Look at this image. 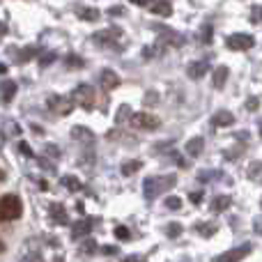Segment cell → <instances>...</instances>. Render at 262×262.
Returning <instances> with one entry per match:
<instances>
[{
	"label": "cell",
	"instance_id": "29",
	"mask_svg": "<svg viewBox=\"0 0 262 262\" xmlns=\"http://www.w3.org/2000/svg\"><path fill=\"white\" fill-rule=\"evenodd\" d=\"M163 205H166L168 209H182V200L177 198V195H168V198L163 200Z\"/></svg>",
	"mask_w": 262,
	"mask_h": 262
},
{
	"label": "cell",
	"instance_id": "21",
	"mask_svg": "<svg viewBox=\"0 0 262 262\" xmlns=\"http://www.w3.org/2000/svg\"><path fill=\"white\" fill-rule=\"evenodd\" d=\"M72 138L81 140V143H92V140H95V134H92L90 129H85V127H74L72 129Z\"/></svg>",
	"mask_w": 262,
	"mask_h": 262
},
{
	"label": "cell",
	"instance_id": "13",
	"mask_svg": "<svg viewBox=\"0 0 262 262\" xmlns=\"http://www.w3.org/2000/svg\"><path fill=\"white\" fill-rule=\"evenodd\" d=\"M16 83L14 81H3L0 83V101H3V104H9V101L14 99V95H16Z\"/></svg>",
	"mask_w": 262,
	"mask_h": 262
},
{
	"label": "cell",
	"instance_id": "22",
	"mask_svg": "<svg viewBox=\"0 0 262 262\" xmlns=\"http://www.w3.org/2000/svg\"><path fill=\"white\" fill-rule=\"evenodd\" d=\"M140 168H143V161H138V159H129V161L122 163V168H120V170H122L124 177H129V175H136Z\"/></svg>",
	"mask_w": 262,
	"mask_h": 262
},
{
	"label": "cell",
	"instance_id": "28",
	"mask_svg": "<svg viewBox=\"0 0 262 262\" xmlns=\"http://www.w3.org/2000/svg\"><path fill=\"white\" fill-rule=\"evenodd\" d=\"M219 175H223L221 170H203L200 172V182H212V180H219Z\"/></svg>",
	"mask_w": 262,
	"mask_h": 262
},
{
	"label": "cell",
	"instance_id": "8",
	"mask_svg": "<svg viewBox=\"0 0 262 262\" xmlns=\"http://www.w3.org/2000/svg\"><path fill=\"white\" fill-rule=\"evenodd\" d=\"M46 106H49V111H53V113H58V115H67V113H72V108H74L69 97H60V95L49 97Z\"/></svg>",
	"mask_w": 262,
	"mask_h": 262
},
{
	"label": "cell",
	"instance_id": "26",
	"mask_svg": "<svg viewBox=\"0 0 262 262\" xmlns=\"http://www.w3.org/2000/svg\"><path fill=\"white\" fill-rule=\"evenodd\" d=\"M182 230H184V228H182V223H177V221H172V223H168V226H166V235L170 237V239L180 237V235H182Z\"/></svg>",
	"mask_w": 262,
	"mask_h": 262
},
{
	"label": "cell",
	"instance_id": "15",
	"mask_svg": "<svg viewBox=\"0 0 262 262\" xmlns=\"http://www.w3.org/2000/svg\"><path fill=\"white\" fill-rule=\"evenodd\" d=\"M49 212H51V219H53L55 223H60V226H64V223L69 221L67 212H64V205L53 203V205H51V207H49Z\"/></svg>",
	"mask_w": 262,
	"mask_h": 262
},
{
	"label": "cell",
	"instance_id": "3",
	"mask_svg": "<svg viewBox=\"0 0 262 262\" xmlns=\"http://www.w3.org/2000/svg\"><path fill=\"white\" fill-rule=\"evenodd\" d=\"M72 101H76V104L83 106V108H90L92 101H95V90H92V85H88V83L76 85L72 92Z\"/></svg>",
	"mask_w": 262,
	"mask_h": 262
},
{
	"label": "cell",
	"instance_id": "38",
	"mask_svg": "<svg viewBox=\"0 0 262 262\" xmlns=\"http://www.w3.org/2000/svg\"><path fill=\"white\" fill-rule=\"evenodd\" d=\"M145 104H147V106L157 104V92H147V97H145Z\"/></svg>",
	"mask_w": 262,
	"mask_h": 262
},
{
	"label": "cell",
	"instance_id": "19",
	"mask_svg": "<svg viewBox=\"0 0 262 262\" xmlns=\"http://www.w3.org/2000/svg\"><path fill=\"white\" fill-rule=\"evenodd\" d=\"M230 205H232V198H230V195H216V198L212 200V212L221 214V212H226Z\"/></svg>",
	"mask_w": 262,
	"mask_h": 262
},
{
	"label": "cell",
	"instance_id": "1",
	"mask_svg": "<svg viewBox=\"0 0 262 262\" xmlns=\"http://www.w3.org/2000/svg\"><path fill=\"white\" fill-rule=\"evenodd\" d=\"M23 214V203L18 195L14 193H7L0 198V223H7V221H14Z\"/></svg>",
	"mask_w": 262,
	"mask_h": 262
},
{
	"label": "cell",
	"instance_id": "30",
	"mask_svg": "<svg viewBox=\"0 0 262 262\" xmlns=\"http://www.w3.org/2000/svg\"><path fill=\"white\" fill-rule=\"evenodd\" d=\"M200 41H203V44H209V41H212V26H203V30H200Z\"/></svg>",
	"mask_w": 262,
	"mask_h": 262
},
{
	"label": "cell",
	"instance_id": "45",
	"mask_svg": "<svg viewBox=\"0 0 262 262\" xmlns=\"http://www.w3.org/2000/svg\"><path fill=\"white\" fill-rule=\"evenodd\" d=\"M255 230H258L260 235H262V216H258V219H255Z\"/></svg>",
	"mask_w": 262,
	"mask_h": 262
},
{
	"label": "cell",
	"instance_id": "35",
	"mask_svg": "<svg viewBox=\"0 0 262 262\" xmlns=\"http://www.w3.org/2000/svg\"><path fill=\"white\" fill-rule=\"evenodd\" d=\"M251 21H253V23L262 21V7H260V5H258V7H253V12H251Z\"/></svg>",
	"mask_w": 262,
	"mask_h": 262
},
{
	"label": "cell",
	"instance_id": "33",
	"mask_svg": "<svg viewBox=\"0 0 262 262\" xmlns=\"http://www.w3.org/2000/svg\"><path fill=\"white\" fill-rule=\"evenodd\" d=\"M53 60H55V53H44V55L39 58V64H41V67H49Z\"/></svg>",
	"mask_w": 262,
	"mask_h": 262
},
{
	"label": "cell",
	"instance_id": "43",
	"mask_svg": "<svg viewBox=\"0 0 262 262\" xmlns=\"http://www.w3.org/2000/svg\"><path fill=\"white\" fill-rule=\"evenodd\" d=\"M134 5H138V7H149V5L154 3V0H131Z\"/></svg>",
	"mask_w": 262,
	"mask_h": 262
},
{
	"label": "cell",
	"instance_id": "6",
	"mask_svg": "<svg viewBox=\"0 0 262 262\" xmlns=\"http://www.w3.org/2000/svg\"><path fill=\"white\" fill-rule=\"evenodd\" d=\"M120 37H122V30H120V28H108V30L95 32L92 41H95V44H101V46H118Z\"/></svg>",
	"mask_w": 262,
	"mask_h": 262
},
{
	"label": "cell",
	"instance_id": "4",
	"mask_svg": "<svg viewBox=\"0 0 262 262\" xmlns=\"http://www.w3.org/2000/svg\"><path fill=\"white\" fill-rule=\"evenodd\" d=\"M251 251H253L251 244H242V246H237V249H230V251H226V253L216 255L214 262H242L244 258H249Z\"/></svg>",
	"mask_w": 262,
	"mask_h": 262
},
{
	"label": "cell",
	"instance_id": "5",
	"mask_svg": "<svg viewBox=\"0 0 262 262\" xmlns=\"http://www.w3.org/2000/svg\"><path fill=\"white\" fill-rule=\"evenodd\" d=\"M226 46L230 51H246L251 46H255V39L253 35H246V32H235V35H230L226 39Z\"/></svg>",
	"mask_w": 262,
	"mask_h": 262
},
{
	"label": "cell",
	"instance_id": "47",
	"mask_svg": "<svg viewBox=\"0 0 262 262\" xmlns=\"http://www.w3.org/2000/svg\"><path fill=\"white\" fill-rule=\"evenodd\" d=\"M3 35H7V26H5L3 21H0V37H3Z\"/></svg>",
	"mask_w": 262,
	"mask_h": 262
},
{
	"label": "cell",
	"instance_id": "46",
	"mask_svg": "<svg viewBox=\"0 0 262 262\" xmlns=\"http://www.w3.org/2000/svg\"><path fill=\"white\" fill-rule=\"evenodd\" d=\"M26 262H44V260H41V255H39V253H35L32 258H28Z\"/></svg>",
	"mask_w": 262,
	"mask_h": 262
},
{
	"label": "cell",
	"instance_id": "40",
	"mask_svg": "<svg viewBox=\"0 0 262 262\" xmlns=\"http://www.w3.org/2000/svg\"><path fill=\"white\" fill-rule=\"evenodd\" d=\"M101 253L104 255H115L118 253V249H115V246H101Z\"/></svg>",
	"mask_w": 262,
	"mask_h": 262
},
{
	"label": "cell",
	"instance_id": "51",
	"mask_svg": "<svg viewBox=\"0 0 262 262\" xmlns=\"http://www.w3.org/2000/svg\"><path fill=\"white\" fill-rule=\"evenodd\" d=\"M260 136H262V120H260Z\"/></svg>",
	"mask_w": 262,
	"mask_h": 262
},
{
	"label": "cell",
	"instance_id": "36",
	"mask_svg": "<svg viewBox=\"0 0 262 262\" xmlns=\"http://www.w3.org/2000/svg\"><path fill=\"white\" fill-rule=\"evenodd\" d=\"M189 200L193 205H200V203H203V191H193V193L189 195Z\"/></svg>",
	"mask_w": 262,
	"mask_h": 262
},
{
	"label": "cell",
	"instance_id": "31",
	"mask_svg": "<svg viewBox=\"0 0 262 262\" xmlns=\"http://www.w3.org/2000/svg\"><path fill=\"white\" fill-rule=\"evenodd\" d=\"M115 237H118V239H131V232H129V228L127 226H118L115 228Z\"/></svg>",
	"mask_w": 262,
	"mask_h": 262
},
{
	"label": "cell",
	"instance_id": "24",
	"mask_svg": "<svg viewBox=\"0 0 262 262\" xmlns=\"http://www.w3.org/2000/svg\"><path fill=\"white\" fill-rule=\"evenodd\" d=\"M131 115H134V111H131V106L129 104H122L118 108V115H115V122L118 124H124V122H129L131 120Z\"/></svg>",
	"mask_w": 262,
	"mask_h": 262
},
{
	"label": "cell",
	"instance_id": "37",
	"mask_svg": "<svg viewBox=\"0 0 262 262\" xmlns=\"http://www.w3.org/2000/svg\"><path fill=\"white\" fill-rule=\"evenodd\" d=\"M18 149H21V152L26 154V157H35V154H32V149H30V145H28V143H18Z\"/></svg>",
	"mask_w": 262,
	"mask_h": 262
},
{
	"label": "cell",
	"instance_id": "10",
	"mask_svg": "<svg viewBox=\"0 0 262 262\" xmlns=\"http://www.w3.org/2000/svg\"><path fill=\"white\" fill-rule=\"evenodd\" d=\"M99 83H101V88H104V90H118L122 81H120V76L113 72V69H101Z\"/></svg>",
	"mask_w": 262,
	"mask_h": 262
},
{
	"label": "cell",
	"instance_id": "2",
	"mask_svg": "<svg viewBox=\"0 0 262 262\" xmlns=\"http://www.w3.org/2000/svg\"><path fill=\"white\" fill-rule=\"evenodd\" d=\"M131 127L136 129H145V131H152V129H159V124H161V120L157 118V115L152 113H134L129 120Z\"/></svg>",
	"mask_w": 262,
	"mask_h": 262
},
{
	"label": "cell",
	"instance_id": "25",
	"mask_svg": "<svg viewBox=\"0 0 262 262\" xmlns=\"http://www.w3.org/2000/svg\"><path fill=\"white\" fill-rule=\"evenodd\" d=\"M195 232L203 237H212L216 232V226L214 223H195Z\"/></svg>",
	"mask_w": 262,
	"mask_h": 262
},
{
	"label": "cell",
	"instance_id": "48",
	"mask_svg": "<svg viewBox=\"0 0 262 262\" xmlns=\"http://www.w3.org/2000/svg\"><path fill=\"white\" fill-rule=\"evenodd\" d=\"M5 177H7L5 175V170H0V182H5Z\"/></svg>",
	"mask_w": 262,
	"mask_h": 262
},
{
	"label": "cell",
	"instance_id": "12",
	"mask_svg": "<svg viewBox=\"0 0 262 262\" xmlns=\"http://www.w3.org/2000/svg\"><path fill=\"white\" fill-rule=\"evenodd\" d=\"M212 124L214 127H230V124H235V115L230 111H216L212 115Z\"/></svg>",
	"mask_w": 262,
	"mask_h": 262
},
{
	"label": "cell",
	"instance_id": "44",
	"mask_svg": "<svg viewBox=\"0 0 262 262\" xmlns=\"http://www.w3.org/2000/svg\"><path fill=\"white\" fill-rule=\"evenodd\" d=\"M122 262H145V258H140V255H129V258H124Z\"/></svg>",
	"mask_w": 262,
	"mask_h": 262
},
{
	"label": "cell",
	"instance_id": "17",
	"mask_svg": "<svg viewBox=\"0 0 262 262\" xmlns=\"http://www.w3.org/2000/svg\"><path fill=\"white\" fill-rule=\"evenodd\" d=\"M228 76H230V69H228L226 64H219L216 72H214V88H216V90H221V88L226 85Z\"/></svg>",
	"mask_w": 262,
	"mask_h": 262
},
{
	"label": "cell",
	"instance_id": "20",
	"mask_svg": "<svg viewBox=\"0 0 262 262\" xmlns=\"http://www.w3.org/2000/svg\"><path fill=\"white\" fill-rule=\"evenodd\" d=\"M76 16L83 18V21H99L101 14H99V9H95V7H78Z\"/></svg>",
	"mask_w": 262,
	"mask_h": 262
},
{
	"label": "cell",
	"instance_id": "23",
	"mask_svg": "<svg viewBox=\"0 0 262 262\" xmlns=\"http://www.w3.org/2000/svg\"><path fill=\"white\" fill-rule=\"evenodd\" d=\"M249 180L258 182V184H262V161H251L249 163Z\"/></svg>",
	"mask_w": 262,
	"mask_h": 262
},
{
	"label": "cell",
	"instance_id": "41",
	"mask_svg": "<svg viewBox=\"0 0 262 262\" xmlns=\"http://www.w3.org/2000/svg\"><path fill=\"white\" fill-rule=\"evenodd\" d=\"M111 16H120V14H124V7H120V5H115V7H111Z\"/></svg>",
	"mask_w": 262,
	"mask_h": 262
},
{
	"label": "cell",
	"instance_id": "42",
	"mask_svg": "<svg viewBox=\"0 0 262 262\" xmlns=\"http://www.w3.org/2000/svg\"><path fill=\"white\" fill-rule=\"evenodd\" d=\"M44 152H46V154H53V157H58V154H60V149L55 147V145H46V149H44Z\"/></svg>",
	"mask_w": 262,
	"mask_h": 262
},
{
	"label": "cell",
	"instance_id": "49",
	"mask_svg": "<svg viewBox=\"0 0 262 262\" xmlns=\"http://www.w3.org/2000/svg\"><path fill=\"white\" fill-rule=\"evenodd\" d=\"M7 72V67H5V64H0V74H5Z\"/></svg>",
	"mask_w": 262,
	"mask_h": 262
},
{
	"label": "cell",
	"instance_id": "9",
	"mask_svg": "<svg viewBox=\"0 0 262 262\" xmlns=\"http://www.w3.org/2000/svg\"><path fill=\"white\" fill-rule=\"evenodd\" d=\"M143 193H145V198L152 203L154 198H157L159 193H163V189H161V177H145V182H143Z\"/></svg>",
	"mask_w": 262,
	"mask_h": 262
},
{
	"label": "cell",
	"instance_id": "16",
	"mask_svg": "<svg viewBox=\"0 0 262 262\" xmlns=\"http://www.w3.org/2000/svg\"><path fill=\"white\" fill-rule=\"evenodd\" d=\"M203 149H205L203 136H195V138H191L189 143H186V154H189V157H198V154H203Z\"/></svg>",
	"mask_w": 262,
	"mask_h": 262
},
{
	"label": "cell",
	"instance_id": "27",
	"mask_svg": "<svg viewBox=\"0 0 262 262\" xmlns=\"http://www.w3.org/2000/svg\"><path fill=\"white\" fill-rule=\"evenodd\" d=\"M62 186H64V189H69V191H81V182H78L74 175L62 177Z\"/></svg>",
	"mask_w": 262,
	"mask_h": 262
},
{
	"label": "cell",
	"instance_id": "32",
	"mask_svg": "<svg viewBox=\"0 0 262 262\" xmlns=\"http://www.w3.org/2000/svg\"><path fill=\"white\" fill-rule=\"evenodd\" d=\"M67 67L81 69L83 67V58H78V55H67Z\"/></svg>",
	"mask_w": 262,
	"mask_h": 262
},
{
	"label": "cell",
	"instance_id": "7",
	"mask_svg": "<svg viewBox=\"0 0 262 262\" xmlns=\"http://www.w3.org/2000/svg\"><path fill=\"white\" fill-rule=\"evenodd\" d=\"M152 30L157 32L159 37H161L163 41H166V44H170V46H184V37L180 35V32H175V30H170V28L168 26H157V23H154L152 26Z\"/></svg>",
	"mask_w": 262,
	"mask_h": 262
},
{
	"label": "cell",
	"instance_id": "39",
	"mask_svg": "<svg viewBox=\"0 0 262 262\" xmlns=\"http://www.w3.org/2000/svg\"><path fill=\"white\" fill-rule=\"evenodd\" d=\"M258 99H255V97H251V99L249 101H246V108H249V111H258Z\"/></svg>",
	"mask_w": 262,
	"mask_h": 262
},
{
	"label": "cell",
	"instance_id": "14",
	"mask_svg": "<svg viewBox=\"0 0 262 262\" xmlns=\"http://www.w3.org/2000/svg\"><path fill=\"white\" fill-rule=\"evenodd\" d=\"M149 12L157 14V16H170V14H172V5L168 3V0H154V3L149 5Z\"/></svg>",
	"mask_w": 262,
	"mask_h": 262
},
{
	"label": "cell",
	"instance_id": "50",
	"mask_svg": "<svg viewBox=\"0 0 262 262\" xmlns=\"http://www.w3.org/2000/svg\"><path fill=\"white\" fill-rule=\"evenodd\" d=\"M3 251H5V244H3V242H0V253H3Z\"/></svg>",
	"mask_w": 262,
	"mask_h": 262
},
{
	"label": "cell",
	"instance_id": "18",
	"mask_svg": "<svg viewBox=\"0 0 262 262\" xmlns=\"http://www.w3.org/2000/svg\"><path fill=\"white\" fill-rule=\"evenodd\" d=\"M186 74H189V78H203L205 74H207V62H205V60H200V62H191L189 69H186Z\"/></svg>",
	"mask_w": 262,
	"mask_h": 262
},
{
	"label": "cell",
	"instance_id": "11",
	"mask_svg": "<svg viewBox=\"0 0 262 262\" xmlns=\"http://www.w3.org/2000/svg\"><path fill=\"white\" fill-rule=\"evenodd\" d=\"M92 219H81V221H76L72 226V237L74 239H81V237H85V235H90V230H92Z\"/></svg>",
	"mask_w": 262,
	"mask_h": 262
},
{
	"label": "cell",
	"instance_id": "34",
	"mask_svg": "<svg viewBox=\"0 0 262 262\" xmlns=\"http://www.w3.org/2000/svg\"><path fill=\"white\" fill-rule=\"evenodd\" d=\"M95 249H97V244H95L92 239H88L85 244L81 246V253H95Z\"/></svg>",
	"mask_w": 262,
	"mask_h": 262
}]
</instances>
